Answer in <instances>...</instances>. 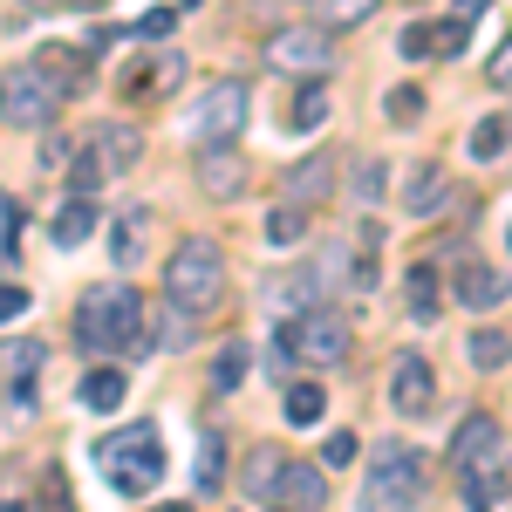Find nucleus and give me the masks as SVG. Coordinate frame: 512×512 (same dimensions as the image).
Masks as SVG:
<instances>
[{
	"label": "nucleus",
	"mask_w": 512,
	"mask_h": 512,
	"mask_svg": "<svg viewBox=\"0 0 512 512\" xmlns=\"http://www.w3.org/2000/svg\"><path fill=\"white\" fill-rule=\"evenodd\" d=\"M76 342L89 355L144 349V301H137V287H89L76 308Z\"/></svg>",
	"instance_id": "nucleus-1"
},
{
	"label": "nucleus",
	"mask_w": 512,
	"mask_h": 512,
	"mask_svg": "<svg viewBox=\"0 0 512 512\" xmlns=\"http://www.w3.org/2000/svg\"><path fill=\"white\" fill-rule=\"evenodd\" d=\"M349 355V321L335 315L328 301H315V308H301V315H280L274 328V376H287V362H342Z\"/></svg>",
	"instance_id": "nucleus-2"
},
{
	"label": "nucleus",
	"mask_w": 512,
	"mask_h": 512,
	"mask_svg": "<svg viewBox=\"0 0 512 512\" xmlns=\"http://www.w3.org/2000/svg\"><path fill=\"white\" fill-rule=\"evenodd\" d=\"M96 465H103V478H110V492L144 499V492L164 478V437H158V424H123V431H110L103 444H96Z\"/></svg>",
	"instance_id": "nucleus-3"
},
{
	"label": "nucleus",
	"mask_w": 512,
	"mask_h": 512,
	"mask_svg": "<svg viewBox=\"0 0 512 512\" xmlns=\"http://www.w3.org/2000/svg\"><path fill=\"white\" fill-rule=\"evenodd\" d=\"M219 287H226V260H219L212 239H185V246L164 260V301L185 321L205 315V308H219Z\"/></svg>",
	"instance_id": "nucleus-4"
},
{
	"label": "nucleus",
	"mask_w": 512,
	"mask_h": 512,
	"mask_svg": "<svg viewBox=\"0 0 512 512\" xmlns=\"http://www.w3.org/2000/svg\"><path fill=\"white\" fill-rule=\"evenodd\" d=\"M424 451H410V444H383L376 451V465L362 478V506L355 512H410L424 499Z\"/></svg>",
	"instance_id": "nucleus-5"
},
{
	"label": "nucleus",
	"mask_w": 512,
	"mask_h": 512,
	"mask_svg": "<svg viewBox=\"0 0 512 512\" xmlns=\"http://www.w3.org/2000/svg\"><path fill=\"white\" fill-rule=\"evenodd\" d=\"M260 55H267V69L301 76V82H328V69H335V41H328V28H274Z\"/></svg>",
	"instance_id": "nucleus-6"
},
{
	"label": "nucleus",
	"mask_w": 512,
	"mask_h": 512,
	"mask_svg": "<svg viewBox=\"0 0 512 512\" xmlns=\"http://www.w3.org/2000/svg\"><path fill=\"white\" fill-rule=\"evenodd\" d=\"M55 103H62V96L41 82L35 62H21V69L0 76V123H14V130H41V123L55 117Z\"/></svg>",
	"instance_id": "nucleus-7"
},
{
	"label": "nucleus",
	"mask_w": 512,
	"mask_h": 512,
	"mask_svg": "<svg viewBox=\"0 0 512 512\" xmlns=\"http://www.w3.org/2000/svg\"><path fill=\"white\" fill-rule=\"evenodd\" d=\"M246 130V82H212L192 103V137L198 144H233Z\"/></svg>",
	"instance_id": "nucleus-8"
},
{
	"label": "nucleus",
	"mask_w": 512,
	"mask_h": 512,
	"mask_svg": "<svg viewBox=\"0 0 512 512\" xmlns=\"http://www.w3.org/2000/svg\"><path fill=\"white\" fill-rule=\"evenodd\" d=\"M192 178H198V192L212 198V205H233V198H246V185H253V171H246V158H239V144H198Z\"/></svg>",
	"instance_id": "nucleus-9"
},
{
	"label": "nucleus",
	"mask_w": 512,
	"mask_h": 512,
	"mask_svg": "<svg viewBox=\"0 0 512 512\" xmlns=\"http://www.w3.org/2000/svg\"><path fill=\"white\" fill-rule=\"evenodd\" d=\"M267 506L321 512V506H328V465H308V458H280L274 485H267Z\"/></svg>",
	"instance_id": "nucleus-10"
},
{
	"label": "nucleus",
	"mask_w": 512,
	"mask_h": 512,
	"mask_svg": "<svg viewBox=\"0 0 512 512\" xmlns=\"http://www.w3.org/2000/svg\"><path fill=\"white\" fill-rule=\"evenodd\" d=\"M390 403H396V417H431L437 410V369L424 362V355H396Z\"/></svg>",
	"instance_id": "nucleus-11"
},
{
	"label": "nucleus",
	"mask_w": 512,
	"mask_h": 512,
	"mask_svg": "<svg viewBox=\"0 0 512 512\" xmlns=\"http://www.w3.org/2000/svg\"><path fill=\"white\" fill-rule=\"evenodd\" d=\"M458 492H465V512H499L512 499V465L499 458V451H485L478 465L458 472Z\"/></svg>",
	"instance_id": "nucleus-12"
},
{
	"label": "nucleus",
	"mask_w": 512,
	"mask_h": 512,
	"mask_svg": "<svg viewBox=\"0 0 512 512\" xmlns=\"http://www.w3.org/2000/svg\"><path fill=\"white\" fill-rule=\"evenodd\" d=\"M328 192H335V158H328V151H308L301 164L280 171V198H287V205H308V212H315Z\"/></svg>",
	"instance_id": "nucleus-13"
},
{
	"label": "nucleus",
	"mask_w": 512,
	"mask_h": 512,
	"mask_svg": "<svg viewBox=\"0 0 512 512\" xmlns=\"http://www.w3.org/2000/svg\"><path fill=\"white\" fill-rule=\"evenodd\" d=\"M41 342H7L0 349V383H7V403L14 410H35V376H41Z\"/></svg>",
	"instance_id": "nucleus-14"
},
{
	"label": "nucleus",
	"mask_w": 512,
	"mask_h": 512,
	"mask_svg": "<svg viewBox=\"0 0 512 512\" xmlns=\"http://www.w3.org/2000/svg\"><path fill=\"white\" fill-rule=\"evenodd\" d=\"M35 69H41V82L62 96V103H76V96H89V55H76V48H35Z\"/></svg>",
	"instance_id": "nucleus-15"
},
{
	"label": "nucleus",
	"mask_w": 512,
	"mask_h": 512,
	"mask_svg": "<svg viewBox=\"0 0 512 512\" xmlns=\"http://www.w3.org/2000/svg\"><path fill=\"white\" fill-rule=\"evenodd\" d=\"M144 253H151V205H123L110 219V260L130 274V267H144Z\"/></svg>",
	"instance_id": "nucleus-16"
},
{
	"label": "nucleus",
	"mask_w": 512,
	"mask_h": 512,
	"mask_svg": "<svg viewBox=\"0 0 512 512\" xmlns=\"http://www.w3.org/2000/svg\"><path fill=\"white\" fill-rule=\"evenodd\" d=\"M485 451H499V417L472 410V417L451 431V444H444V472H465V465H478Z\"/></svg>",
	"instance_id": "nucleus-17"
},
{
	"label": "nucleus",
	"mask_w": 512,
	"mask_h": 512,
	"mask_svg": "<svg viewBox=\"0 0 512 512\" xmlns=\"http://www.w3.org/2000/svg\"><path fill=\"white\" fill-rule=\"evenodd\" d=\"M89 151L103 158L110 178H123V171H137V164H144V130H137V123H103V130L89 137Z\"/></svg>",
	"instance_id": "nucleus-18"
},
{
	"label": "nucleus",
	"mask_w": 512,
	"mask_h": 512,
	"mask_svg": "<svg viewBox=\"0 0 512 512\" xmlns=\"http://www.w3.org/2000/svg\"><path fill=\"white\" fill-rule=\"evenodd\" d=\"M506 294H512L506 274H492L485 260H465V267H458V308H472V315H492Z\"/></svg>",
	"instance_id": "nucleus-19"
},
{
	"label": "nucleus",
	"mask_w": 512,
	"mask_h": 512,
	"mask_svg": "<svg viewBox=\"0 0 512 512\" xmlns=\"http://www.w3.org/2000/svg\"><path fill=\"white\" fill-rule=\"evenodd\" d=\"M437 301H444V287H437V267H431V260H417V267L403 274V308H410V321H437V315H444Z\"/></svg>",
	"instance_id": "nucleus-20"
},
{
	"label": "nucleus",
	"mask_w": 512,
	"mask_h": 512,
	"mask_svg": "<svg viewBox=\"0 0 512 512\" xmlns=\"http://www.w3.org/2000/svg\"><path fill=\"white\" fill-rule=\"evenodd\" d=\"M437 205H444V171H437V164H410V178H403V212H410V219H431Z\"/></svg>",
	"instance_id": "nucleus-21"
},
{
	"label": "nucleus",
	"mask_w": 512,
	"mask_h": 512,
	"mask_svg": "<svg viewBox=\"0 0 512 512\" xmlns=\"http://www.w3.org/2000/svg\"><path fill=\"white\" fill-rule=\"evenodd\" d=\"M315 301H321L315 267H301V274H280L274 287H267V308H280V315H301V308H315Z\"/></svg>",
	"instance_id": "nucleus-22"
},
{
	"label": "nucleus",
	"mask_w": 512,
	"mask_h": 512,
	"mask_svg": "<svg viewBox=\"0 0 512 512\" xmlns=\"http://www.w3.org/2000/svg\"><path fill=\"white\" fill-rule=\"evenodd\" d=\"M321 410H328V390H321V383H287V396H280V417H287L294 431H315Z\"/></svg>",
	"instance_id": "nucleus-23"
},
{
	"label": "nucleus",
	"mask_w": 512,
	"mask_h": 512,
	"mask_svg": "<svg viewBox=\"0 0 512 512\" xmlns=\"http://www.w3.org/2000/svg\"><path fill=\"white\" fill-rule=\"evenodd\" d=\"M465 151H472L478 164H499L512 151V117H478L472 137H465Z\"/></svg>",
	"instance_id": "nucleus-24"
},
{
	"label": "nucleus",
	"mask_w": 512,
	"mask_h": 512,
	"mask_svg": "<svg viewBox=\"0 0 512 512\" xmlns=\"http://www.w3.org/2000/svg\"><path fill=\"white\" fill-rule=\"evenodd\" d=\"M89 233H96V205H89V198H69V205L55 212V226H48V239H55L62 253H69V246H82Z\"/></svg>",
	"instance_id": "nucleus-25"
},
{
	"label": "nucleus",
	"mask_w": 512,
	"mask_h": 512,
	"mask_svg": "<svg viewBox=\"0 0 512 512\" xmlns=\"http://www.w3.org/2000/svg\"><path fill=\"white\" fill-rule=\"evenodd\" d=\"M123 396H130V376H123V369H89V376H82V403L103 410V417L117 410Z\"/></svg>",
	"instance_id": "nucleus-26"
},
{
	"label": "nucleus",
	"mask_w": 512,
	"mask_h": 512,
	"mask_svg": "<svg viewBox=\"0 0 512 512\" xmlns=\"http://www.w3.org/2000/svg\"><path fill=\"white\" fill-rule=\"evenodd\" d=\"M383 192H390V164L383 158H355V171H349V198L369 212V205H383Z\"/></svg>",
	"instance_id": "nucleus-27"
},
{
	"label": "nucleus",
	"mask_w": 512,
	"mask_h": 512,
	"mask_svg": "<svg viewBox=\"0 0 512 512\" xmlns=\"http://www.w3.org/2000/svg\"><path fill=\"white\" fill-rule=\"evenodd\" d=\"M465 355H472V369H506L512 335H506V328H472V342H465Z\"/></svg>",
	"instance_id": "nucleus-28"
},
{
	"label": "nucleus",
	"mask_w": 512,
	"mask_h": 512,
	"mask_svg": "<svg viewBox=\"0 0 512 512\" xmlns=\"http://www.w3.org/2000/svg\"><path fill=\"white\" fill-rule=\"evenodd\" d=\"M308 239V205H280V212H267V246H301Z\"/></svg>",
	"instance_id": "nucleus-29"
},
{
	"label": "nucleus",
	"mask_w": 512,
	"mask_h": 512,
	"mask_svg": "<svg viewBox=\"0 0 512 512\" xmlns=\"http://www.w3.org/2000/svg\"><path fill=\"white\" fill-rule=\"evenodd\" d=\"M192 478H198V492H219V485H226V444L212 431L198 437V472Z\"/></svg>",
	"instance_id": "nucleus-30"
},
{
	"label": "nucleus",
	"mask_w": 512,
	"mask_h": 512,
	"mask_svg": "<svg viewBox=\"0 0 512 512\" xmlns=\"http://www.w3.org/2000/svg\"><path fill=\"white\" fill-rule=\"evenodd\" d=\"M376 7H383V0H321V21H328L335 35H349V28H362Z\"/></svg>",
	"instance_id": "nucleus-31"
},
{
	"label": "nucleus",
	"mask_w": 512,
	"mask_h": 512,
	"mask_svg": "<svg viewBox=\"0 0 512 512\" xmlns=\"http://www.w3.org/2000/svg\"><path fill=\"white\" fill-rule=\"evenodd\" d=\"M246 362H253V355H246V342H226V349H219V362H212V390H219V396L239 390V383H246Z\"/></svg>",
	"instance_id": "nucleus-32"
},
{
	"label": "nucleus",
	"mask_w": 512,
	"mask_h": 512,
	"mask_svg": "<svg viewBox=\"0 0 512 512\" xmlns=\"http://www.w3.org/2000/svg\"><path fill=\"white\" fill-rule=\"evenodd\" d=\"M287 123H294V130H321V123H328V89H321V82H308V89L294 96Z\"/></svg>",
	"instance_id": "nucleus-33"
},
{
	"label": "nucleus",
	"mask_w": 512,
	"mask_h": 512,
	"mask_svg": "<svg viewBox=\"0 0 512 512\" xmlns=\"http://www.w3.org/2000/svg\"><path fill=\"white\" fill-rule=\"evenodd\" d=\"M103 178H110V171H103V158H96V151L69 158V192H76V198H89L96 185H103Z\"/></svg>",
	"instance_id": "nucleus-34"
},
{
	"label": "nucleus",
	"mask_w": 512,
	"mask_h": 512,
	"mask_svg": "<svg viewBox=\"0 0 512 512\" xmlns=\"http://www.w3.org/2000/svg\"><path fill=\"white\" fill-rule=\"evenodd\" d=\"M396 48H403L410 62H424V55H437V28H431V21H410V28L396 35Z\"/></svg>",
	"instance_id": "nucleus-35"
},
{
	"label": "nucleus",
	"mask_w": 512,
	"mask_h": 512,
	"mask_svg": "<svg viewBox=\"0 0 512 512\" xmlns=\"http://www.w3.org/2000/svg\"><path fill=\"white\" fill-rule=\"evenodd\" d=\"M274 472H280V451H253V472H246V492H253V499H267V485H274Z\"/></svg>",
	"instance_id": "nucleus-36"
},
{
	"label": "nucleus",
	"mask_w": 512,
	"mask_h": 512,
	"mask_svg": "<svg viewBox=\"0 0 512 512\" xmlns=\"http://www.w3.org/2000/svg\"><path fill=\"white\" fill-rule=\"evenodd\" d=\"M28 308H35V301H28V287H21V280H0V328H7V321H21Z\"/></svg>",
	"instance_id": "nucleus-37"
},
{
	"label": "nucleus",
	"mask_w": 512,
	"mask_h": 512,
	"mask_svg": "<svg viewBox=\"0 0 512 512\" xmlns=\"http://www.w3.org/2000/svg\"><path fill=\"white\" fill-rule=\"evenodd\" d=\"M14 233H21V205H14V198L0 192V267L14 260Z\"/></svg>",
	"instance_id": "nucleus-38"
},
{
	"label": "nucleus",
	"mask_w": 512,
	"mask_h": 512,
	"mask_svg": "<svg viewBox=\"0 0 512 512\" xmlns=\"http://www.w3.org/2000/svg\"><path fill=\"white\" fill-rule=\"evenodd\" d=\"M390 117H396V123H417V117H424V96H417V82L390 89Z\"/></svg>",
	"instance_id": "nucleus-39"
},
{
	"label": "nucleus",
	"mask_w": 512,
	"mask_h": 512,
	"mask_svg": "<svg viewBox=\"0 0 512 512\" xmlns=\"http://www.w3.org/2000/svg\"><path fill=\"white\" fill-rule=\"evenodd\" d=\"M171 28H178V7H151V14H144V21H137L130 35H144V41H164Z\"/></svg>",
	"instance_id": "nucleus-40"
},
{
	"label": "nucleus",
	"mask_w": 512,
	"mask_h": 512,
	"mask_svg": "<svg viewBox=\"0 0 512 512\" xmlns=\"http://www.w3.org/2000/svg\"><path fill=\"white\" fill-rule=\"evenodd\" d=\"M178 82H185V55H164L158 69H151V96H171Z\"/></svg>",
	"instance_id": "nucleus-41"
},
{
	"label": "nucleus",
	"mask_w": 512,
	"mask_h": 512,
	"mask_svg": "<svg viewBox=\"0 0 512 512\" xmlns=\"http://www.w3.org/2000/svg\"><path fill=\"white\" fill-rule=\"evenodd\" d=\"M485 82H492V89H512V35L492 48V62H485Z\"/></svg>",
	"instance_id": "nucleus-42"
},
{
	"label": "nucleus",
	"mask_w": 512,
	"mask_h": 512,
	"mask_svg": "<svg viewBox=\"0 0 512 512\" xmlns=\"http://www.w3.org/2000/svg\"><path fill=\"white\" fill-rule=\"evenodd\" d=\"M41 512H76V506H69V485H62V472H48V485H41Z\"/></svg>",
	"instance_id": "nucleus-43"
},
{
	"label": "nucleus",
	"mask_w": 512,
	"mask_h": 512,
	"mask_svg": "<svg viewBox=\"0 0 512 512\" xmlns=\"http://www.w3.org/2000/svg\"><path fill=\"white\" fill-rule=\"evenodd\" d=\"M69 158H76L69 137H48V144H41V164H48V171H69Z\"/></svg>",
	"instance_id": "nucleus-44"
},
{
	"label": "nucleus",
	"mask_w": 512,
	"mask_h": 512,
	"mask_svg": "<svg viewBox=\"0 0 512 512\" xmlns=\"http://www.w3.org/2000/svg\"><path fill=\"white\" fill-rule=\"evenodd\" d=\"M349 458H355V437H349V431H335V437H328V451H321V465H335V472H342Z\"/></svg>",
	"instance_id": "nucleus-45"
},
{
	"label": "nucleus",
	"mask_w": 512,
	"mask_h": 512,
	"mask_svg": "<svg viewBox=\"0 0 512 512\" xmlns=\"http://www.w3.org/2000/svg\"><path fill=\"white\" fill-rule=\"evenodd\" d=\"M130 35V28H96V35H89V55H110V41H123Z\"/></svg>",
	"instance_id": "nucleus-46"
},
{
	"label": "nucleus",
	"mask_w": 512,
	"mask_h": 512,
	"mask_svg": "<svg viewBox=\"0 0 512 512\" xmlns=\"http://www.w3.org/2000/svg\"><path fill=\"white\" fill-rule=\"evenodd\" d=\"M151 512H192V506H178V499H171V506H151Z\"/></svg>",
	"instance_id": "nucleus-47"
},
{
	"label": "nucleus",
	"mask_w": 512,
	"mask_h": 512,
	"mask_svg": "<svg viewBox=\"0 0 512 512\" xmlns=\"http://www.w3.org/2000/svg\"><path fill=\"white\" fill-rule=\"evenodd\" d=\"M69 7H110V0H69Z\"/></svg>",
	"instance_id": "nucleus-48"
},
{
	"label": "nucleus",
	"mask_w": 512,
	"mask_h": 512,
	"mask_svg": "<svg viewBox=\"0 0 512 512\" xmlns=\"http://www.w3.org/2000/svg\"><path fill=\"white\" fill-rule=\"evenodd\" d=\"M0 512H21V499H0Z\"/></svg>",
	"instance_id": "nucleus-49"
},
{
	"label": "nucleus",
	"mask_w": 512,
	"mask_h": 512,
	"mask_svg": "<svg viewBox=\"0 0 512 512\" xmlns=\"http://www.w3.org/2000/svg\"><path fill=\"white\" fill-rule=\"evenodd\" d=\"M28 7H55V0H28Z\"/></svg>",
	"instance_id": "nucleus-50"
},
{
	"label": "nucleus",
	"mask_w": 512,
	"mask_h": 512,
	"mask_svg": "<svg viewBox=\"0 0 512 512\" xmlns=\"http://www.w3.org/2000/svg\"><path fill=\"white\" fill-rule=\"evenodd\" d=\"M506 246H512V226H506Z\"/></svg>",
	"instance_id": "nucleus-51"
},
{
	"label": "nucleus",
	"mask_w": 512,
	"mask_h": 512,
	"mask_svg": "<svg viewBox=\"0 0 512 512\" xmlns=\"http://www.w3.org/2000/svg\"><path fill=\"white\" fill-rule=\"evenodd\" d=\"M185 7H198V0H185Z\"/></svg>",
	"instance_id": "nucleus-52"
},
{
	"label": "nucleus",
	"mask_w": 512,
	"mask_h": 512,
	"mask_svg": "<svg viewBox=\"0 0 512 512\" xmlns=\"http://www.w3.org/2000/svg\"><path fill=\"white\" fill-rule=\"evenodd\" d=\"M274 512H287V506H274Z\"/></svg>",
	"instance_id": "nucleus-53"
}]
</instances>
